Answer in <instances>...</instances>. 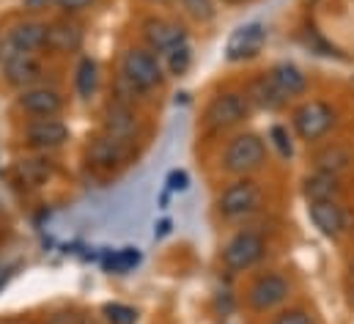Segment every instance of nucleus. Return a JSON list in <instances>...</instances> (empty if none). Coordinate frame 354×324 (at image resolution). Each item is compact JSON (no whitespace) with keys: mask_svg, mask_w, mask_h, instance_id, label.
<instances>
[{"mask_svg":"<svg viewBox=\"0 0 354 324\" xmlns=\"http://www.w3.org/2000/svg\"><path fill=\"white\" fill-rule=\"evenodd\" d=\"M132 154H135V146H124V143H118V141H113V138H107L102 132H96L86 143V162H88V168L96 170V173H104V176L121 170Z\"/></svg>","mask_w":354,"mask_h":324,"instance_id":"nucleus-12","label":"nucleus"},{"mask_svg":"<svg viewBox=\"0 0 354 324\" xmlns=\"http://www.w3.org/2000/svg\"><path fill=\"white\" fill-rule=\"evenodd\" d=\"M184 14L195 22H212L214 19V0H178Z\"/></svg>","mask_w":354,"mask_h":324,"instance_id":"nucleus-27","label":"nucleus"},{"mask_svg":"<svg viewBox=\"0 0 354 324\" xmlns=\"http://www.w3.org/2000/svg\"><path fill=\"white\" fill-rule=\"evenodd\" d=\"M266 165V143L256 132H236L220 154V168L231 176H253Z\"/></svg>","mask_w":354,"mask_h":324,"instance_id":"nucleus-3","label":"nucleus"},{"mask_svg":"<svg viewBox=\"0 0 354 324\" xmlns=\"http://www.w3.org/2000/svg\"><path fill=\"white\" fill-rule=\"evenodd\" d=\"M308 217L319 228V234H324L327 240H338L346 231H352V215L346 212V206L341 201L308 204Z\"/></svg>","mask_w":354,"mask_h":324,"instance_id":"nucleus-17","label":"nucleus"},{"mask_svg":"<svg viewBox=\"0 0 354 324\" xmlns=\"http://www.w3.org/2000/svg\"><path fill=\"white\" fill-rule=\"evenodd\" d=\"M55 173H58L55 160L50 154H39V152H30V154L19 157V160L14 162V168H11L14 181L22 184V187H28V190L44 187Z\"/></svg>","mask_w":354,"mask_h":324,"instance_id":"nucleus-18","label":"nucleus"},{"mask_svg":"<svg viewBox=\"0 0 354 324\" xmlns=\"http://www.w3.org/2000/svg\"><path fill=\"white\" fill-rule=\"evenodd\" d=\"M66 107V96L53 82H39L17 91V110L25 118H58Z\"/></svg>","mask_w":354,"mask_h":324,"instance_id":"nucleus-9","label":"nucleus"},{"mask_svg":"<svg viewBox=\"0 0 354 324\" xmlns=\"http://www.w3.org/2000/svg\"><path fill=\"white\" fill-rule=\"evenodd\" d=\"M149 3H171V0H149Z\"/></svg>","mask_w":354,"mask_h":324,"instance_id":"nucleus-40","label":"nucleus"},{"mask_svg":"<svg viewBox=\"0 0 354 324\" xmlns=\"http://www.w3.org/2000/svg\"><path fill=\"white\" fill-rule=\"evenodd\" d=\"M53 6H55V0H22V8L28 14H41V11L53 8Z\"/></svg>","mask_w":354,"mask_h":324,"instance_id":"nucleus-32","label":"nucleus"},{"mask_svg":"<svg viewBox=\"0 0 354 324\" xmlns=\"http://www.w3.org/2000/svg\"><path fill=\"white\" fill-rule=\"evenodd\" d=\"M19 138L28 152L53 154L72 141V129L64 118H25Z\"/></svg>","mask_w":354,"mask_h":324,"instance_id":"nucleus-7","label":"nucleus"},{"mask_svg":"<svg viewBox=\"0 0 354 324\" xmlns=\"http://www.w3.org/2000/svg\"><path fill=\"white\" fill-rule=\"evenodd\" d=\"M3 36H6V53H44L47 22L39 17H25L17 19Z\"/></svg>","mask_w":354,"mask_h":324,"instance_id":"nucleus-15","label":"nucleus"},{"mask_svg":"<svg viewBox=\"0 0 354 324\" xmlns=\"http://www.w3.org/2000/svg\"><path fill=\"white\" fill-rule=\"evenodd\" d=\"M266 44V25L264 22H245L239 25L228 42H225V58L231 64H242V61H250L256 58Z\"/></svg>","mask_w":354,"mask_h":324,"instance_id":"nucleus-16","label":"nucleus"},{"mask_svg":"<svg viewBox=\"0 0 354 324\" xmlns=\"http://www.w3.org/2000/svg\"><path fill=\"white\" fill-rule=\"evenodd\" d=\"M352 149H346L341 143H330V146H324L313 154V168L316 170H327V173H335V176H341L346 168H352Z\"/></svg>","mask_w":354,"mask_h":324,"instance_id":"nucleus-23","label":"nucleus"},{"mask_svg":"<svg viewBox=\"0 0 354 324\" xmlns=\"http://www.w3.org/2000/svg\"><path fill=\"white\" fill-rule=\"evenodd\" d=\"M352 275H354V258H352Z\"/></svg>","mask_w":354,"mask_h":324,"instance_id":"nucleus-41","label":"nucleus"},{"mask_svg":"<svg viewBox=\"0 0 354 324\" xmlns=\"http://www.w3.org/2000/svg\"><path fill=\"white\" fill-rule=\"evenodd\" d=\"M266 75H269V80L274 82V88H277L286 99H297V96H305V93H308V75H305L297 64H291V61L274 64Z\"/></svg>","mask_w":354,"mask_h":324,"instance_id":"nucleus-20","label":"nucleus"},{"mask_svg":"<svg viewBox=\"0 0 354 324\" xmlns=\"http://www.w3.org/2000/svg\"><path fill=\"white\" fill-rule=\"evenodd\" d=\"M250 113H253V105L245 96V91H220L206 102L203 116H201V129L206 135H223L245 124Z\"/></svg>","mask_w":354,"mask_h":324,"instance_id":"nucleus-1","label":"nucleus"},{"mask_svg":"<svg viewBox=\"0 0 354 324\" xmlns=\"http://www.w3.org/2000/svg\"><path fill=\"white\" fill-rule=\"evenodd\" d=\"M245 96L250 99L253 107L269 110V113L286 107V102H288V99L274 88V82L269 80V75H259V78H253V80L248 82V85H245Z\"/></svg>","mask_w":354,"mask_h":324,"instance_id":"nucleus-21","label":"nucleus"},{"mask_svg":"<svg viewBox=\"0 0 354 324\" xmlns=\"http://www.w3.org/2000/svg\"><path fill=\"white\" fill-rule=\"evenodd\" d=\"M86 44V28L77 17H55L47 22V55H77Z\"/></svg>","mask_w":354,"mask_h":324,"instance_id":"nucleus-14","label":"nucleus"},{"mask_svg":"<svg viewBox=\"0 0 354 324\" xmlns=\"http://www.w3.org/2000/svg\"><path fill=\"white\" fill-rule=\"evenodd\" d=\"M302 195L308 198V204H319V201H341L344 195V184L341 176L327 173V170H313L302 179Z\"/></svg>","mask_w":354,"mask_h":324,"instance_id":"nucleus-19","label":"nucleus"},{"mask_svg":"<svg viewBox=\"0 0 354 324\" xmlns=\"http://www.w3.org/2000/svg\"><path fill=\"white\" fill-rule=\"evenodd\" d=\"M99 82H102V69H99V61L91 58V55H80L77 66H75V93L80 102H91L99 91Z\"/></svg>","mask_w":354,"mask_h":324,"instance_id":"nucleus-22","label":"nucleus"},{"mask_svg":"<svg viewBox=\"0 0 354 324\" xmlns=\"http://www.w3.org/2000/svg\"><path fill=\"white\" fill-rule=\"evenodd\" d=\"M96 3L99 0H55V8L61 14H66V17H80V14L91 11Z\"/></svg>","mask_w":354,"mask_h":324,"instance_id":"nucleus-31","label":"nucleus"},{"mask_svg":"<svg viewBox=\"0 0 354 324\" xmlns=\"http://www.w3.org/2000/svg\"><path fill=\"white\" fill-rule=\"evenodd\" d=\"M217 206V215L225 220V223H245L250 220L253 215L261 212L264 206V190L256 179L250 176H239L236 181L225 184L214 201Z\"/></svg>","mask_w":354,"mask_h":324,"instance_id":"nucleus-2","label":"nucleus"},{"mask_svg":"<svg viewBox=\"0 0 354 324\" xmlns=\"http://www.w3.org/2000/svg\"><path fill=\"white\" fill-rule=\"evenodd\" d=\"M102 135L124 143V146H135L140 138V116L135 107L121 105V102H107V107L102 110Z\"/></svg>","mask_w":354,"mask_h":324,"instance_id":"nucleus-13","label":"nucleus"},{"mask_svg":"<svg viewBox=\"0 0 354 324\" xmlns=\"http://www.w3.org/2000/svg\"><path fill=\"white\" fill-rule=\"evenodd\" d=\"M102 319L104 324H138V308H132L127 303H104Z\"/></svg>","mask_w":354,"mask_h":324,"instance_id":"nucleus-25","label":"nucleus"},{"mask_svg":"<svg viewBox=\"0 0 354 324\" xmlns=\"http://www.w3.org/2000/svg\"><path fill=\"white\" fill-rule=\"evenodd\" d=\"M140 36H143V44L157 53L160 58L174 50L181 42H189V33H187V25L178 22L174 17H162V14H149L143 17L140 22Z\"/></svg>","mask_w":354,"mask_h":324,"instance_id":"nucleus-10","label":"nucleus"},{"mask_svg":"<svg viewBox=\"0 0 354 324\" xmlns=\"http://www.w3.org/2000/svg\"><path fill=\"white\" fill-rule=\"evenodd\" d=\"M140 264V253H138V247H124V250H115L113 255H110V269H115V272H127V269H132V267H138Z\"/></svg>","mask_w":354,"mask_h":324,"instance_id":"nucleus-29","label":"nucleus"},{"mask_svg":"<svg viewBox=\"0 0 354 324\" xmlns=\"http://www.w3.org/2000/svg\"><path fill=\"white\" fill-rule=\"evenodd\" d=\"M3 80L14 91H25L30 85H39L47 78V66L41 53H6L3 64H0Z\"/></svg>","mask_w":354,"mask_h":324,"instance_id":"nucleus-11","label":"nucleus"},{"mask_svg":"<svg viewBox=\"0 0 354 324\" xmlns=\"http://www.w3.org/2000/svg\"><path fill=\"white\" fill-rule=\"evenodd\" d=\"M118 72L132 82V85H138L143 93H151V91L162 88V82L168 78L162 58L157 53H151L146 44H129L121 53Z\"/></svg>","mask_w":354,"mask_h":324,"instance_id":"nucleus-4","label":"nucleus"},{"mask_svg":"<svg viewBox=\"0 0 354 324\" xmlns=\"http://www.w3.org/2000/svg\"><path fill=\"white\" fill-rule=\"evenodd\" d=\"M146 93L138 88V85H132V82L127 80L121 72L115 75V80H113V102H121V105H129V107H135L140 99H143Z\"/></svg>","mask_w":354,"mask_h":324,"instance_id":"nucleus-26","label":"nucleus"},{"mask_svg":"<svg viewBox=\"0 0 354 324\" xmlns=\"http://www.w3.org/2000/svg\"><path fill=\"white\" fill-rule=\"evenodd\" d=\"M44 324H77V316L75 314H53Z\"/></svg>","mask_w":354,"mask_h":324,"instance_id":"nucleus-34","label":"nucleus"},{"mask_svg":"<svg viewBox=\"0 0 354 324\" xmlns=\"http://www.w3.org/2000/svg\"><path fill=\"white\" fill-rule=\"evenodd\" d=\"M335 124H338V113L324 99H305L291 113V127H294L297 138L305 141L308 146L324 141L335 129Z\"/></svg>","mask_w":354,"mask_h":324,"instance_id":"nucleus-5","label":"nucleus"},{"mask_svg":"<svg viewBox=\"0 0 354 324\" xmlns=\"http://www.w3.org/2000/svg\"><path fill=\"white\" fill-rule=\"evenodd\" d=\"M168 231H171V220H162V223L157 226V231H154V234H157V237H165Z\"/></svg>","mask_w":354,"mask_h":324,"instance_id":"nucleus-35","label":"nucleus"},{"mask_svg":"<svg viewBox=\"0 0 354 324\" xmlns=\"http://www.w3.org/2000/svg\"><path fill=\"white\" fill-rule=\"evenodd\" d=\"M349 305L354 308V280H352V286H349Z\"/></svg>","mask_w":354,"mask_h":324,"instance_id":"nucleus-38","label":"nucleus"},{"mask_svg":"<svg viewBox=\"0 0 354 324\" xmlns=\"http://www.w3.org/2000/svg\"><path fill=\"white\" fill-rule=\"evenodd\" d=\"M168 187H171V190H184V187H187V173H184V170H174V173L168 176Z\"/></svg>","mask_w":354,"mask_h":324,"instance_id":"nucleus-33","label":"nucleus"},{"mask_svg":"<svg viewBox=\"0 0 354 324\" xmlns=\"http://www.w3.org/2000/svg\"><path fill=\"white\" fill-rule=\"evenodd\" d=\"M272 324H316V316H313L308 308L294 305V308H283V311L274 316Z\"/></svg>","mask_w":354,"mask_h":324,"instance_id":"nucleus-30","label":"nucleus"},{"mask_svg":"<svg viewBox=\"0 0 354 324\" xmlns=\"http://www.w3.org/2000/svg\"><path fill=\"white\" fill-rule=\"evenodd\" d=\"M3 58H6V36L0 33V64H3Z\"/></svg>","mask_w":354,"mask_h":324,"instance_id":"nucleus-37","label":"nucleus"},{"mask_svg":"<svg viewBox=\"0 0 354 324\" xmlns=\"http://www.w3.org/2000/svg\"><path fill=\"white\" fill-rule=\"evenodd\" d=\"M162 64H165V72L171 78H184L189 72V66H192V44L189 42L176 44L174 50H168L162 55Z\"/></svg>","mask_w":354,"mask_h":324,"instance_id":"nucleus-24","label":"nucleus"},{"mask_svg":"<svg viewBox=\"0 0 354 324\" xmlns=\"http://www.w3.org/2000/svg\"><path fill=\"white\" fill-rule=\"evenodd\" d=\"M269 143L277 149V154H280L283 160H291V157H294V143H291V135H288L286 127L274 124V127L269 129Z\"/></svg>","mask_w":354,"mask_h":324,"instance_id":"nucleus-28","label":"nucleus"},{"mask_svg":"<svg viewBox=\"0 0 354 324\" xmlns=\"http://www.w3.org/2000/svg\"><path fill=\"white\" fill-rule=\"evenodd\" d=\"M291 297V280L283 272H261L245 291V303L253 314H269L286 305Z\"/></svg>","mask_w":354,"mask_h":324,"instance_id":"nucleus-8","label":"nucleus"},{"mask_svg":"<svg viewBox=\"0 0 354 324\" xmlns=\"http://www.w3.org/2000/svg\"><path fill=\"white\" fill-rule=\"evenodd\" d=\"M77 324H102V322H99L96 316H91V314H80V316H77Z\"/></svg>","mask_w":354,"mask_h":324,"instance_id":"nucleus-36","label":"nucleus"},{"mask_svg":"<svg viewBox=\"0 0 354 324\" xmlns=\"http://www.w3.org/2000/svg\"><path fill=\"white\" fill-rule=\"evenodd\" d=\"M223 3H228V6H239V3H248V0H223Z\"/></svg>","mask_w":354,"mask_h":324,"instance_id":"nucleus-39","label":"nucleus"},{"mask_svg":"<svg viewBox=\"0 0 354 324\" xmlns=\"http://www.w3.org/2000/svg\"><path fill=\"white\" fill-rule=\"evenodd\" d=\"M266 255V237L253 231V228H242L234 237H228V242L220 250V261L231 275H242L253 267H259Z\"/></svg>","mask_w":354,"mask_h":324,"instance_id":"nucleus-6","label":"nucleus"}]
</instances>
